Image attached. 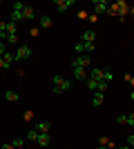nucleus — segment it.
<instances>
[{
	"mask_svg": "<svg viewBox=\"0 0 134 149\" xmlns=\"http://www.w3.org/2000/svg\"><path fill=\"white\" fill-rule=\"evenodd\" d=\"M94 91L105 93V91H107V82H105V80H96V89H94Z\"/></svg>",
	"mask_w": 134,
	"mask_h": 149,
	"instance_id": "nucleus-12",
	"label": "nucleus"
},
{
	"mask_svg": "<svg viewBox=\"0 0 134 149\" xmlns=\"http://www.w3.org/2000/svg\"><path fill=\"white\" fill-rule=\"evenodd\" d=\"M130 100H132V102H134V91H132V93H130Z\"/></svg>",
	"mask_w": 134,
	"mask_h": 149,
	"instance_id": "nucleus-36",
	"label": "nucleus"
},
{
	"mask_svg": "<svg viewBox=\"0 0 134 149\" xmlns=\"http://www.w3.org/2000/svg\"><path fill=\"white\" fill-rule=\"evenodd\" d=\"M128 125H130V127H134V113H128Z\"/></svg>",
	"mask_w": 134,
	"mask_h": 149,
	"instance_id": "nucleus-30",
	"label": "nucleus"
},
{
	"mask_svg": "<svg viewBox=\"0 0 134 149\" xmlns=\"http://www.w3.org/2000/svg\"><path fill=\"white\" fill-rule=\"evenodd\" d=\"M125 80H128V82H132V85H134V78H132V76H130V74L125 76Z\"/></svg>",
	"mask_w": 134,
	"mask_h": 149,
	"instance_id": "nucleus-34",
	"label": "nucleus"
},
{
	"mask_svg": "<svg viewBox=\"0 0 134 149\" xmlns=\"http://www.w3.org/2000/svg\"><path fill=\"white\" fill-rule=\"evenodd\" d=\"M69 7H74V0H56V9H58L60 13L67 11Z\"/></svg>",
	"mask_w": 134,
	"mask_h": 149,
	"instance_id": "nucleus-5",
	"label": "nucleus"
},
{
	"mask_svg": "<svg viewBox=\"0 0 134 149\" xmlns=\"http://www.w3.org/2000/svg\"><path fill=\"white\" fill-rule=\"evenodd\" d=\"M89 56H78L76 60H72V69H85V67H89Z\"/></svg>",
	"mask_w": 134,
	"mask_h": 149,
	"instance_id": "nucleus-2",
	"label": "nucleus"
},
{
	"mask_svg": "<svg viewBox=\"0 0 134 149\" xmlns=\"http://www.w3.org/2000/svg\"><path fill=\"white\" fill-rule=\"evenodd\" d=\"M27 140H32V143H34V140H38V131H36V129L27 131Z\"/></svg>",
	"mask_w": 134,
	"mask_h": 149,
	"instance_id": "nucleus-19",
	"label": "nucleus"
},
{
	"mask_svg": "<svg viewBox=\"0 0 134 149\" xmlns=\"http://www.w3.org/2000/svg\"><path fill=\"white\" fill-rule=\"evenodd\" d=\"M0 69H5V62H2V58H0Z\"/></svg>",
	"mask_w": 134,
	"mask_h": 149,
	"instance_id": "nucleus-35",
	"label": "nucleus"
},
{
	"mask_svg": "<svg viewBox=\"0 0 134 149\" xmlns=\"http://www.w3.org/2000/svg\"><path fill=\"white\" fill-rule=\"evenodd\" d=\"M128 147L134 149V134H132V136H128Z\"/></svg>",
	"mask_w": 134,
	"mask_h": 149,
	"instance_id": "nucleus-31",
	"label": "nucleus"
},
{
	"mask_svg": "<svg viewBox=\"0 0 134 149\" xmlns=\"http://www.w3.org/2000/svg\"><path fill=\"white\" fill-rule=\"evenodd\" d=\"M83 51L92 54V51H94V42H83Z\"/></svg>",
	"mask_w": 134,
	"mask_h": 149,
	"instance_id": "nucleus-20",
	"label": "nucleus"
},
{
	"mask_svg": "<svg viewBox=\"0 0 134 149\" xmlns=\"http://www.w3.org/2000/svg\"><path fill=\"white\" fill-rule=\"evenodd\" d=\"M119 149H132V147H128V145H123V147H119Z\"/></svg>",
	"mask_w": 134,
	"mask_h": 149,
	"instance_id": "nucleus-37",
	"label": "nucleus"
},
{
	"mask_svg": "<svg viewBox=\"0 0 134 149\" xmlns=\"http://www.w3.org/2000/svg\"><path fill=\"white\" fill-rule=\"evenodd\" d=\"M98 149H114V147H103V145H101V147H98Z\"/></svg>",
	"mask_w": 134,
	"mask_h": 149,
	"instance_id": "nucleus-38",
	"label": "nucleus"
},
{
	"mask_svg": "<svg viewBox=\"0 0 134 149\" xmlns=\"http://www.w3.org/2000/svg\"><path fill=\"white\" fill-rule=\"evenodd\" d=\"M107 2L105 0H94V16H101V13H107Z\"/></svg>",
	"mask_w": 134,
	"mask_h": 149,
	"instance_id": "nucleus-4",
	"label": "nucleus"
},
{
	"mask_svg": "<svg viewBox=\"0 0 134 149\" xmlns=\"http://www.w3.org/2000/svg\"><path fill=\"white\" fill-rule=\"evenodd\" d=\"M72 89V82H67L63 76H54V93H63V91H69Z\"/></svg>",
	"mask_w": 134,
	"mask_h": 149,
	"instance_id": "nucleus-1",
	"label": "nucleus"
},
{
	"mask_svg": "<svg viewBox=\"0 0 134 149\" xmlns=\"http://www.w3.org/2000/svg\"><path fill=\"white\" fill-rule=\"evenodd\" d=\"M74 49H76L78 54H83V42H76V47H74Z\"/></svg>",
	"mask_w": 134,
	"mask_h": 149,
	"instance_id": "nucleus-32",
	"label": "nucleus"
},
{
	"mask_svg": "<svg viewBox=\"0 0 134 149\" xmlns=\"http://www.w3.org/2000/svg\"><path fill=\"white\" fill-rule=\"evenodd\" d=\"M107 13H109V16H116V13H119V7H116V5L107 7Z\"/></svg>",
	"mask_w": 134,
	"mask_h": 149,
	"instance_id": "nucleus-23",
	"label": "nucleus"
},
{
	"mask_svg": "<svg viewBox=\"0 0 134 149\" xmlns=\"http://www.w3.org/2000/svg\"><path fill=\"white\" fill-rule=\"evenodd\" d=\"M25 9V2H13V11H22Z\"/></svg>",
	"mask_w": 134,
	"mask_h": 149,
	"instance_id": "nucleus-24",
	"label": "nucleus"
},
{
	"mask_svg": "<svg viewBox=\"0 0 134 149\" xmlns=\"http://www.w3.org/2000/svg\"><path fill=\"white\" fill-rule=\"evenodd\" d=\"M103 76H105V69H101V67H94L89 71V78H92V80H103Z\"/></svg>",
	"mask_w": 134,
	"mask_h": 149,
	"instance_id": "nucleus-6",
	"label": "nucleus"
},
{
	"mask_svg": "<svg viewBox=\"0 0 134 149\" xmlns=\"http://www.w3.org/2000/svg\"><path fill=\"white\" fill-rule=\"evenodd\" d=\"M103 80H105V82L112 80V71H109V69H105V76H103Z\"/></svg>",
	"mask_w": 134,
	"mask_h": 149,
	"instance_id": "nucleus-27",
	"label": "nucleus"
},
{
	"mask_svg": "<svg viewBox=\"0 0 134 149\" xmlns=\"http://www.w3.org/2000/svg\"><path fill=\"white\" fill-rule=\"evenodd\" d=\"M49 129H51V123H49V120H40L38 127H36L38 134H49Z\"/></svg>",
	"mask_w": 134,
	"mask_h": 149,
	"instance_id": "nucleus-8",
	"label": "nucleus"
},
{
	"mask_svg": "<svg viewBox=\"0 0 134 149\" xmlns=\"http://www.w3.org/2000/svg\"><path fill=\"white\" fill-rule=\"evenodd\" d=\"M7 33H16V22H7Z\"/></svg>",
	"mask_w": 134,
	"mask_h": 149,
	"instance_id": "nucleus-22",
	"label": "nucleus"
},
{
	"mask_svg": "<svg viewBox=\"0 0 134 149\" xmlns=\"http://www.w3.org/2000/svg\"><path fill=\"white\" fill-rule=\"evenodd\" d=\"M18 98H20V96H18L16 91H7V93H5V100H9V102H16Z\"/></svg>",
	"mask_w": 134,
	"mask_h": 149,
	"instance_id": "nucleus-15",
	"label": "nucleus"
},
{
	"mask_svg": "<svg viewBox=\"0 0 134 149\" xmlns=\"http://www.w3.org/2000/svg\"><path fill=\"white\" fill-rule=\"evenodd\" d=\"M36 143L40 145V147H47L49 145V134H38V140Z\"/></svg>",
	"mask_w": 134,
	"mask_h": 149,
	"instance_id": "nucleus-10",
	"label": "nucleus"
},
{
	"mask_svg": "<svg viewBox=\"0 0 134 149\" xmlns=\"http://www.w3.org/2000/svg\"><path fill=\"white\" fill-rule=\"evenodd\" d=\"M74 76H76L78 80H85V78H87V71H85V69H74Z\"/></svg>",
	"mask_w": 134,
	"mask_h": 149,
	"instance_id": "nucleus-16",
	"label": "nucleus"
},
{
	"mask_svg": "<svg viewBox=\"0 0 134 149\" xmlns=\"http://www.w3.org/2000/svg\"><path fill=\"white\" fill-rule=\"evenodd\" d=\"M16 60V56H13V54H9V51H7L5 56H2V62H5V69H9L11 67V62Z\"/></svg>",
	"mask_w": 134,
	"mask_h": 149,
	"instance_id": "nucleus-9",
	"label": "nucleus"
},
{
	"mask_svg": "<svg viewBox=\"0 0 134 149\" xmlns=\"http://www.w3.org/2000/svg\"><path fill=\"white\" fill-rule=\"evenodd\" d=\"M116 120H119L121 125H128V113H121V116H119Z\"/></svg>",
	"mask_w": 134,
	"mask_h": 149,
	"instance_id": "nucleus-25",
	"label": "nucleus"
},
{
	"mask_svg": "<svg viewBox=\"0 0 134 149\" xmlns=\"http://www.w3.org/2000/svg\"><path fill=\"white\" fill-rule=\"evenodd\" d=\"M0 149H16V147H13V145H9V143H5V145H2Z\"/></svg>",
	"mask_w": 134,
	"mask_h": 149,
	"instance_id": "nucleus-33",
	"label": "nucleus"
},
{
	"mask_svg": "<svg viewBox=\"0 0 134 149\" xmlns=\"http://www.w3.org/2000/svg\"><path fill=\"white\" fill-rule=\"evenodd\" d=\"M5 54H7V45H5V42H0V58L5 56Z\"/></svg>",
	"mask_w": 134,
	"mask_h": 149,
	"instance_id": "nucleus-29",
	"label": "nucleus"
},
{
	"mask_svg": "<svg viewBox=\"0 0 134 149\" xmlns=\"http://www.w3.org/2000/svg\"><path fill=\"white\" fill-rule=\"evenodd\" d=\"M92 105H94V107H101V105H103V93L94 91V98H92Z\"/></svg>",
	"mask_w": 134,
	"mask_h": 149,
	"instance_id": "nucleus-13",
	"label": "nucleus"
},
{
	"mask_svg": "<svg viewBox=\"0 0 134 149\" xmlns=\"http://www.w3.org/2000/svg\"><path fill=\"white\" fill-rule=\"evenodd\" d=\"M94 40H96V33H94L92 29H89V31H85V33H83V42H94Z\"/></svg>",
	"mask_w": 134,
	"mask_h": 149,
	"instance_id": "nucleus-11",
	"label": "nucleus"
},
{
	"mask_svg": "<svg viewBox=\"0 0 134 149\" xmlns=\"http://www.w3.org/2000/svg\"><path fill=\"white\" fill-rule=\"evenodd\" d=\"M22 143H25L22 138H13V147L16 149H22Z\"/></svg>",
	"mask_w": 134,
	"mask_h": 149,
	"instance_id": "nucleus-21",
	"label": "nucleus"
},
{
	"mask_svg": "<svg viewBox=\"0 0 134 149\" xmlns=\"http://www.w3.org/2000/svg\"><path fill=\"white\" fill-rule=\"evenodd\" d=\"M87 87L92 89V91H94V89H96V80H92V78H87Z\"/></svg>",
	"mask_w": 134,
	"mask_h": 149,
	"instance_id": "nucleus-28",
	"label": "nucleus"
},
{
	"mask_svg": "<svg viewBox=\"0 0 134 149\" xmlns=\"http://www.w3.org/2000/svg\"><path fill=\"white\" fill-rule=\"evenodd\" d=\"M116 7H119V13H128V2L119 0V2H116Z\"/></svg>",
	"mask_w": 134,
	"mask_h": 149,
	"instance_id": "nucleus-17",
	"label": "nucleus"
},
{
	"mask_svg": "<svg viewBox=\"0 0 134 149\" xmlns=\"http://www.w3.org/2000/svg\"><path fill=\"white\" fill-rule=\"evenodd\" d=\"M34 18H36V9L25 5V9H22V20H34Z\"/></svg>",
	"mask_w": 134,
	"mask_h": 149,
	"instance_id": "nucleus-7",
	"label": "nucleus"
},
{
	"mask_svg": "<svg viewBox=\"0 0 134 149\" xmlns=\"http://www.w3.org/2000/svg\"><path fill=\"white\" fill-rule=\"evenodd\" d=\"M22 20V11H11V22H20Z\"/></svg>",
	"mask_w": 134,
	"mask_h": 149,
	"instance_id": "nucleus-18",
	"label": "nucleus"
},
{
	"mask_svg": "<svg viewBox=\"0 0 134 149\" xmlns=\"http://www.w3.org/2000/svg\"><path fill=\"white\" fill-rule=\"evenodd\" d=\"M29 56H32V49H29L27 45H20L18 51H16V60H27Z\"/></svg>",
	"mask_w": 134,
	"mask_h": 149,
	"instance_id": "nucleus-3",
	"label": "nucleus"
},
{
	"mask_svg": "<svg viewBox=\"0 0 134 149\" xmlns=\"http://www.w3.org/2000/svg\"><path fill=\"white\" fill-rule=\"evenodd\" d=\"M7 42H18V36H16V33H9V36H7Z\"/></svg>",
	"mask_w": 134,
	"mask_h": 149,
	"instance_id": "nucleus-26",
	"label": "nucleus"
},
{
	"mask_svg": "<svg viewBox=\"0 0 134 149\" xmlns=\"http://www.w3.org/2000/svg\"><path fill=\"white\" fill-rule=\"evenodd\" d=\"M40 27H43V29H49L51 27V18L49 16H40Z\"/></svg>",
	"mask_w": 134,
	"mask_h": 149,
	"instance_id": "nucleus-14",
	"label": "nucleus"
}]
</instances>
